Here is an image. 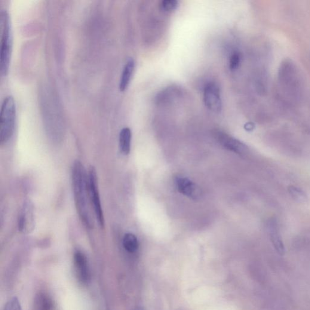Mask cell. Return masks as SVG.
<instances>
[{
    "instance_id": "cell-1",
    "label": "cell",
    "mask_w": 310,
    "mask_h": 310,
    "mask_svg": "<svg viewBox=\"0 0 310 310\" xmlns=\"http://www.w3.org/2000/svg\"><path fill=\"white\" fill-rule=\"evenodd\" d=\"M72 183L76 210L79 216L85 226L92 229L94 226V220L90 207L91 204L88 195L87 173L80 161H76L73 164Z\"/></svg>"
},
{
    "instance_id": "cell-2",
    "label": "cell",
    "mask_w": 310,
    "mask_h": 310,
    "mask_svg": "<svg viewBox=\"0 0 310 310\" xmlns=\"http://www.w3.org/2000/svg\"><path fill=\"white\" fill-rule=\"evenodd\" d=\"M1 51H0V72L2 76L8 75L10 66L12 52V33L8 12H1Z\"/></svg>"
},
{
    "instance_id": "cell-3",
    "label": "cell",
    "mask_w": 310,
    "mask_h": 310,
    "mask_svg": "<svg viewBox=\"0 0 310 310\" xmlns=\"http://www.w3.org/2000/svg\"><path fill=\"white\" fill-rule=\"evenodd\" d=\"M16 107L13 97H6L2 103L1 119H0V143L8 142L13 135Z\"/></svg>"
},
{
    "instance_id": "cell-4",
    "label": "cell",
    "mask_w": 310,
    "mask_h": 310,
    "mask_svg": "<svg viewBox=\"0 0 310 310\" xmlns=\"http://www.w3.org/2000/svg\"><path fill=\"white\" fill-rule=\"evenodd\" d=\"M87 183L89 199L91 206L93 207L95 217L101 227L105 225L104 213L101 205L96 170L94 167L89 168L87 173Z\"/></svg>"
},
{
    "instance_id": "cell-5",
    "label": "cell",
    "mask_w": 310,
    "mask_h": 310,
    "mask_svg": "<svg viewBox=\"0 0 310 310\" xmlns=\"http://www.w3.org/2000/svg\"><path fill=\"white\" fill-rule=\"evenodd\" d=\"M18 229L24 234H29L35 229V214L31 202L26 201L21 208L18 220Z\"/></svg>"
},
{
    "instance_id": "cell-6",
    "label": "cell",
    "mask_w": 310,
    "mask_h": 310,
    "mask_svg": "<svg viewBox=\"0 0 310 310\" xmlns=\"http://www.w3.org/2000/svg\"><path fill=\"white\" fill-rule=\"evenodd\" d=\"M204 102L207 108L214 113L222 112L223 103L220 89L215 82H210L205 85Z\"/></svg>"
},
{
    "instance_id": "cell-7",
    "label": "cell",
    "mask_w": 310,
    "mask_h": 310,
    "mask_svg": "<svg viewBox=\"0 0 310 310\" xmlns=\"http://www.w3.org/2000/svg\"><path fill=\"white\" fill-rule=\"evenodd\" d=\"M73 262L78 280L82 283H87L90 280L91 273L86 256L81 251H76L73 256Z\"/></svg>"
},
{
    "instance_id": "cell-8",
    "label": "cell",
    "mask_w": 310,
    "mask_h": 310,
    "mask_svg": "<svg viewBox=\"0 0 310 310\" xmlns=\"http://www.w3.org/2000/svg\"><path fill=\"white\" fill-rule=\"evenodd\" d=\"M216 137L219 143L226 149L241 155L247 152V146L235 138L222 132L217 133Z\"/></svg>"
},
{
    "instance_id": "cell-9",
    "label": "cell",
    "mask_w": 310,
    "mask_h": 310,
    "mask_svg": "<svg viewBox=\"0 0 310 310\" xmlns=\"http://www.w3.org/2000/svg\"><path fill=\"white\" fill-rule=\"evenodd\" d=\"M268 230L273 246L280 255H283L285 253L284 245L276 219H271L269 220Z\"/></svg>"
},
{
    "instance_id": "cell-10",
    "label": "cell",
    "mask_w": 310,
    "mask_h": 310,
    "mask_svg": "<svg viewBox=\"0 0 310 310\" xmlns=\"http://www.w3.org/2000/svg\"><path fill=\"white\" fill-rule=\"evenodd\" d=\"M178 190L183 195L192 198H196L199 195L198 187L187 178H180L176 180Z\"/></svg>"
},
{
    "instance_id": "cell-11",
    "label": "cell",
    "mask_w": 310,
    "mask_h": 310,
    "mask_svg": "<svg viewBox=\"0 0 310 310\" xmlns=\"http://www.w3.org/2000/svg\"><path fill=\"white\" fill-rule=\"evenodd\" d=\"M135 69V61L130 58L125 63L122 69L120 80H119V88L121 92H124L129 85L131 76Z\"/></svg>"
},
{
    "instance_id": "cell-12",
    "label": "cell",
    "mask_w": 310,
    "mask_h": 310,
    "mask_svg": "<svg viewBox=\"0 0 310 310\" xmlns=\"http://www.w3.org/2000/svg\"><path fill=\"white\" fill-rule=\"evenodd\" d=\"M131 132L129 128H122L119 134V142L121 151L124 155L129 154L130 151Z\"/></svg>"
},
{
    "instance_id": "cell-13",
    "label": "cell",
    "mask_w": 310,
    "mask_h": 310,
    "mask_svg": "<svg viewBox=\"0 0 310 310\" xmlns=\"http://www.w3.org/2000/svg\"><path fill=\"white\" fill-rule=\"evenodd\" d=\"M34 305L35 310H54L55 306L53 299L43 293L36 297Z\"/></svg>"
},
{
    "instance_id": "cell-14",
    "label": "cell",
    "mask_w": 310,
    "mask_h": 310,
    "mask_svg": "<svg viewBox=\"0 0 310 310\" xmlns=\"http://www.w3.org/2000/svg\"><path fill=\"white\" fill-rule=\"evenodd\" d=\"M124 249L129 253H134L137 251L138 246V239L132 233H126L122 240Z\"/></svg>"
},
{
    "instance_id": "cell-15",
    "label": "cell",
    "mask_w": 310,
    "mask_h": 310,
    "mask_svg": "<svg viewBox=\"0 0 310 310\" xmlns=\"http://www.w3.org/2000/svg\"><path fill=\"white\" fill-rule=\"evenodd\" d=\"M178 6V2L176 0H164L159 5L161 10L164 12H171L175 11Z\"/></svg>"
},
{
    "instance_id": "cell-16",
    "label": "cell",
    "mask_w": 310,
    "mask_h": 310,
    "mask_svg": "<svg viewBox=\"0 0 310 310\" xmlns=\"http://www.w3.org/2000/svg\"><path fill=\"white\" fill-rule=\"evenodd\" d=\"M288 191L295 200L300 202L306 201V196L305 193L299 188L291 186L288 188Z\"/></svg>"
},
{
    "instance_id": "cell-17",
    "label": "cell",
    "mask_w": 310,
    "mask_h": 310,
    "mask_svg": "<svg viewBox=\"0 0 310 310\" xmlns=\"http://www.w3.org/2000/svg\"><path fill=\"white\" fill-rule=\"evenodd\" d=\"M241 55L238 52H235L230 57L229 61V67L230 69L232 70H235L237 69L239 66V64L241 63Z\"/></svg>"
},
{
    "instance_id": "cell-18",
    "label": "cell",
    "mask_w": 310,
    "mask_h": 310,
    "mask_svg": "<svg viewBox=\"0 0 310 310\" xmlns=\"http://www.w3.org/2000/svg\"><path fill=\"white\" fill-rule=\"evenodd\" d=\"M3 310H21L20 303L17 297H12L5 306Z\"/></svg>"
},
{
    "instance_id": "cell-19",
    "label": "cell",
    "mask_w": 310,
    "mask_h": 310,
    "mask_svg": "<svg viewBox=\"0 0 310 310\" xmlns=\"http://www.w3.org/2000/svg\"><path fill=\"white\" fill-rule=\"evenodd\" d=\"M135 310H144V309L142 308L138 307L136 309H135Z\"/></svg>"
}]
</instances>
